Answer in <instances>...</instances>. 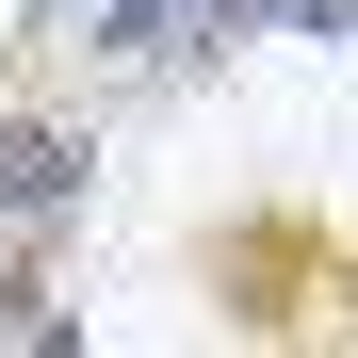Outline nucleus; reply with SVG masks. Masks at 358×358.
<instances>
[{"mask_svg": "<svg viewBox=\"0 0 358 358\" xmlns=\"http://www.w3.org/2000/svg\"><path fill=\"white\" fill-rule=\"evenodd\" d=\"M0 342H82V228H0Z\"/></svg>", "mask_w": 358, "mask_h": 358, "instance_id": "nucleus-3", "label": "nucleus"}, {"mask_svg": "<svg viewBox=\"0 0 358 358\" xmlns=\"http://www.w3.org/2000/svg\"><path fill=\"white\" fill-rule=\"evenodd\" d=\"M179 293L245 358H358V212L310 179H245L179 212Z\"/></svg>", "mask_w": 358, "mask_h": 358, "instance_id": "nucleus-1", "label": "nucleus"}, {"mask_svg": "<svg viewBox=\"0 0 358 358\" xmlns=\"http://www.w3.org/2000/svg\"><path fill=\"white\" fill-rule=\"evenodd\" d=\"M82 212H98V66L33 17L0 49V228H82Z\"/></svg>", "mask_w": 358, "mask_h": 358, "instance_id": "nucleus-2", "label": "nucleus"}]
</instances>
